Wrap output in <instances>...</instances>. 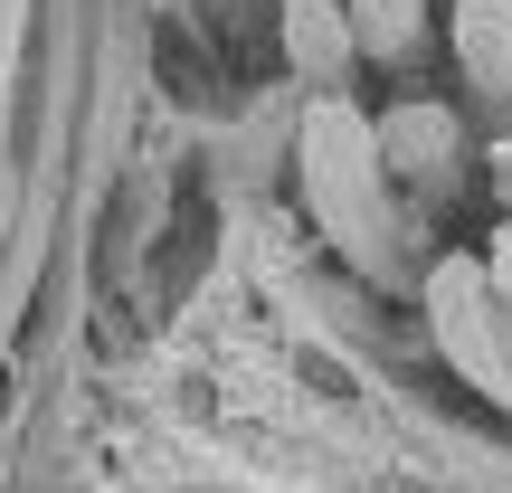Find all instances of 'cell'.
<instances>
[{
	"instance_id": "obj_3",
	"label": "cell",
	"mask_w": 512,
	"mask_h": 493,
	"mask_svg": "<svg viewBox=\"0 0 512 493\" xmlns=\"http://www.w3.org/2000/svg\"><path fill=\"white\" fill-rule=\"evenodd\" d=\"M446 38H456L465 86L512 95V0H456V10H446Z\"/></svg>"
},
{
	"instance_id": "obj_5",
	"label": "cell",
	"mask_w": 512,
	"mask_h": 493,
	"mask_svg": "<svg viewBox=\"0 0 512 493\" xmlns=\"http://www.w3.org/2000/svg\"><path fill=\"white\" fill-rule=\"evenodd\" d=\"M427 29V0H361L351 10V38H361V57H408Z\"/></svg>"
},
{
	"instance_id": "obj_4",
	"label": "cell",
	"mask_w": 512,
	"mask_h": 493,
	"mask_svg": "<svg viewBox=\"0 0 512 493\" xmlns=\"http://www.w3.org/2000/svg\"><path fill=\"white\" fill-rule=\"evenodd\" d=\"M285 48H294V67H304L313 86H342L361 38H351V19L332 10V0H285Z\"/></svg>"
},
{
	"instance_id": "obj_6",
	"label": "cell",
	"mask_w": 512,
	"mask_h": 493,
	"mask_svg": "<svg viewBox=\"0 0 512 493\" xmlns=\"http://www.w3.org/2000/svg\"><path fill=\"white\" fill-rule=\"evenodd\" d=\"M484 275H494V294H503V304H512V219L494 228V266H484Z\"/></svg>"
},
{
	"instance_id": "obj_2",
	"label": "cell",
	"mask_w": 512,
	"mask_h": 493,
	"mask_svg": "<svg viewBox=\"0 0 512 493\" xmlns=\"http://www.w3.org/2000/svg\"><path fill=\"white\" fill-rule=\"evenodd\" d=\"M427 304H437V332H446V351H456V370L475 389H494V399H512L503 351H494V332H484V275L465 266V256H446V266L427 275Z\"/></svg>"
},
{
	"instance_id": "obj_7",
	"label": "cell",
	"mask_w": 512,
	"mask_h": 493,
	"mask_svg": "<svg viewBox=\"0 0 512 493\" xmlns=\"http://www.w3.org/2000/svg\"><path fill=\"white\" fill-rule=\"evenodd\" d=\"M494 162H503V181H512V143H494Z\"/></svg>"
},
{
	"instance_id": "obj_1",
	"label": "cell",
	"mask_w": 512,
	"mask_h": 493,
	"mask_svg": "<svg viewBox=\"0 0 512 493\" xmlns=\"http://www.w3.org/2000/svg\"><path fill=\"white\" fill-rule=\"evenodd\" d=\"M370 133L351 124V105H313L304 124V190L323 209V228L342 247H380V200H370Z\"/></svg>"
}]
</instances>
